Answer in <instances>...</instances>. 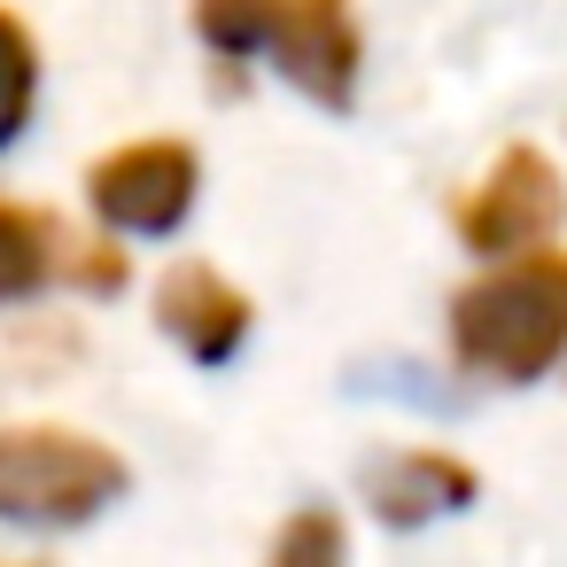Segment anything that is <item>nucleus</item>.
Masks as SVG:
<instances>
[{
    "instance_id": "4",
    "label": "nucleus",
    "mask_w": 567,
    "mask_h": 567,
    "mask_svg": "<svg viewBox=\"0 0 567 567\" xmlns=\"http://www.w3.org/2000/svg\"><path fill=\"white\" fill-rule=\"evenodd\" d=\"M195 179L203 164L187 141H133L86 172V195H94V218L117 234H172L195 210Z\"/></svg>"
},
{
    "instance_id": "6",
    "label": "nucleus",
    "mask_w": 567,
    "mask_h": 567,
    "mask_svg": "<svg viewBox=\"0 0 567 567\" xmlns=\"http://www.w3.org/2000/svg\"><path fill=\"white\" fill-rule=\"evenodd\" d=\"M156 327H164L187 358L226 365V358L249 342V296H241L226 272H210V265H172L164 288H156Z\"/></svg>"
},
{
    "instance_id": "3",
    "label": "nucleus",
    "mask_w": 567,
    "mask_h": 567,
    "mask_svg": "<svg viewBox=\"0 0 567 567\" xmlns=\"http://www.w3.org/2000/svg\"><path fill=\"white\" fill-rule=\"evenodd\" d=\"M125 489V458L79 427H0V520L79 528Z\"/></svg>"
},
{
    "instance_id": "9",
    "label": "nucleus",
    "mask_w": 567,
    "mask_h": 567,
    "mask_svg": "<svg viewBox=\"0 0 567 567\" xmlns=\"http://www.w3.org/2000/svg\"><path fill=\"white\" fill-rule=\"evenodd\" d=\"M32 102H40V48L9 9H0V148L32 125Z\"/></svg>"
},
{
    "instance_id": "10",
    "label": "nucleus",
    "mask_w": 567,
    "mask_h": 567,
    "mask_svg": "<svg viewBox=\"0 0 567 567\" xmlns=\"http://www.w3.org/2000/svg\"><path fill=\"white\" fill-rule=\"evenodd\" d=\"M272 551H280V559H342V528H334L327 513H296Z\"/></svg>"
},
{
    "instance_id": "8",
    "label": "nucleus",
    "mask_w": 567,
    "mask_h": 567,
    "mask_svg": "<svg viewBox=\"0 0 567 567\" xmlns=\"http://www.w3.org/2000/svg\"><path fill=\"white\" fill-rule=\"evenodd\" d=\"M373 505L396 528L427 520V513H458V505H474V474L458 458H443V451H404V458H389L373 474Z\"/></svg>"
},
{
    "instance_id": "2",
    "label": "nucleus",
    "mask_w": 567,
    "mask_h": 567,
    "mask_svg": "<svg viewBox=\"0 0 567 567\" xmlns=\"http://www.w3.org/2000/svg\"><path fill=\"white\" fill-rule=\"evenodd\" d=\"M195 32L234 63L272 55L280 79L327 110H350L358 71H365L350 0H195Z\"/></svg>"
},
{
    "instance_id": "5",
    "label": "nucleus",
    "mask_w": 567,
    "mask_h": 567,
    "mask_svg": "<svg viewBox=\"0 0 567 567\" xmlns=\"http://www.w3.org/2000/svg\"><path fill=\"white\" fill-rule=\"evenodd\" d=\"M567 195H559V172L536 156V148H505L489 164V179L458 203V241L474 257H513V249H536L551 226H559Z\"/></svg>"
},
{
    "instance_id": "1",
    "label": "nucleus",
    "mask_w": 567,
    "mask_h": 567,
    "mask_svg": "<svg viewBox=\"0 0 567 567\" xmlns=\"http://www.w3.org/2000/svg\"><path fill=\"white\" fill-rule=\"evenodd\" d=\"M451 350L482 381H544L567 358V257L559 249H513L451 303Z\"/></svg>"
},
{
    "instance_id": "7",
    "label": "nucleus",
    "mask_w": 567,
    "mask_h": 567,
    "mask_svg": "<svg viewBox=\"0 0 567 567\" xmlns=\"http://www.w3.org/2000/svg\"><path fill=\"white\" fill-rule=\"evenodd\" d=\"M63 272L110 288V280H125V257H110V249H71V234H63L48 210L0 203V303H17V296H32V288H48V280H63Z\"/></svg>"
}]
</instances>
